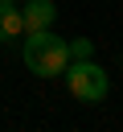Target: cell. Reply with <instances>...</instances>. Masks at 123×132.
I'll return each mask as SVG.
<instances>
[{
  "label": "cell",
  "instance_id": "4",
  "mask_svg": "<svg viewBox=\"0 0 123 132\" xmlns=\"http://www.w3.org/2000/svg\"><path fill=\"white\" fill-rule=\"evenodd\" d=\"M16 37H25V16L16 4H0V45H8Z\"/></svg>",
  "mask_w": 123,
  "mask_h": 132
},
{
  "label": "cell",
  "instance_id": "6",
  "mask_svg": "<svg viewBox=\"0 0 123 132\" xmlns=\"http://www.w3.org/2000/svg\"><path fill=\"white\" fill-rule=\"evenodd\" d=\"M0 4H25V0H0Z\"/></svg>",
  "mask_w": 123,
  "mask_h": 132
},
{
  "label": "cell",
  "instance_id": "5",
  "mask_svg": "<svg viewBox=\"0 0 123 132\" xmlns=\"http://www.w3.org/2000/svg\"><path fill=\"white\" fill-rule=\"evenodd\" d=\"M94 54V45L86 41V37H78V41H70V58H90Z\"/></svg>",
  "mask_w": 123,
  "mask_h": 132
},
{
  "label": "cell",
  "instance_id": "2",
  "mask_svg": "<svg viewBox=\"0 0 123 132\" xmlns=\"http://www.w3.org/2000/svg\"><path fill=\"white\" fill-rule=\"evenodd\" d=\"M66 87H70V95H74L78 103H102L107 91H111V78H107V70H102L98 62H90V58H70V62H66Z\"/></svg>",
  "mask_w": 123,
  "mask_h": 132
},
{
  "label": "cell",
  "instance_id": "3",
  "mask_svg": "<svg viewBox=\"0 0 123 132\" xmlns=\"http://www.w3.org/2000/svg\"><path fill=\"white\" fill-rule=\"evenodd\" d=\"M20 16H25V33H33V29H49L53 16H57V4H53V0H25Z\"/></svg>",
  "mask_w": 123,
  "mask_h": 132
},
{
  "label": "cell",
  "instance_id": "1",
  "mask_svg": "<svg viewBox=\"0 0 123 132\" xmlns=\"http://www.w3.org/2000/svg\"><path fill=\"white\" fill-rule=\"evenodd\" d=\"M66 62H70V41H66V37H53L49 29L25 33V66H29L37 78L66 74Z\"/></svg>",
  "mask_w": 123,
  "mask_h": 132
}]
</instances>
